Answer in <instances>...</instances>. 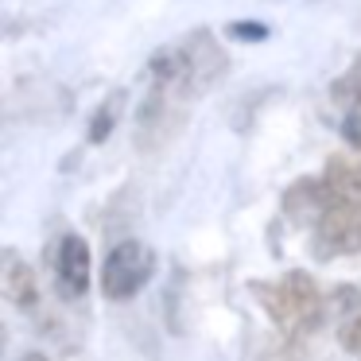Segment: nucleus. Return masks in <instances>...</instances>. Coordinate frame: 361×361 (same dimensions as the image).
<instances>
[{"mask_svg": "<svg viewBox=\"0 0 361 361\" xmlns=\"http://www.w3.org/2000/svg\"><path fill=\"white\" fill-rule=\"evenodd\" d=\"M16 361H47V357H43V353L39 350H27V353H20V357Z\"/></svg>", "mask_w": 361, "mask_h": 361, "instance_id": "10", "label": "nucleus"}, {"mask_svg": "<svg viewBox=\"0 0 361 361\" xmlns=\"http://www.w3.org/2000/svg\"><path fill=\"white\" fill-rule=\"evenodd\" d=\"M113 125V102L102 109V117H97V125H90V140H105V133H109Z\"/></svg>", "mask_w": 361, "mask_h": 361, "instance_id": "9", "label": "nucleus"}, {"mask_svg": "<svg viewBox=\"0 0 361 361\" xmlns=\"http://www.w3.org/2000/svg\"><path fill=\"white\" fill-rule=\"evenodd\" d=\"M226 71V55L206 32H195L187 39L171 43L152 59V94L144 105V125L152 117H164L167 109L190 105L202 90H210Z\"/></svg>", "mask_w": 361, "mask_h": 361, "instance_id": "1", "label": "nucleus"}, {"mask_svg": "<svg viewBox=\"0 0 361 361\" xmlns=\"http://www.w3.org/2000/svg\"><path fill=\"white\" fill-rule=\"evenodd\" d=\"M257 299L268 311V319L280 326V334H288V338L311 334L322 322V311H326V299H322L319 283L307 272H288L280 280L257 283Z\"/></svg>", "mask_w": 361, "mask_h": 361, "instance_id": "2", "label": "nucleus"}, {"mask_svg": "<svg viewBox=\"0 0 361 361\" xmlns=\"http://www.w3.org/2000/svg\"><path fill=\"white\" fill-rule=\"evenodd\" d=\"M345 136H350L353 148H361V90H357V97H353L350 117H345Z\"/></svg>", "mask_w": 361, "mask_h": 361, "instance_id": "8", "label": "nucleus"}, {"mask_svg": "<svg viewBox=\"0 0 361 361\" xmlns=\"http://www.w3.org/2000/svg\"><path fill=\"white\" fill-rule=\"evenodd\" d=\"M4 291H8V299L20 307V311H32V307L39 303L32 264H24L20 257H8V260H4Z\"/></svg>", "mask_w": 361, "mask_h": 361, "instance_id": "7", "label": "nucleus"}, {"mask_svg": "<svg viewBox=\"0 0 361 361\" xmlns=\"http://www.w3.org/2000/svg\"><path fill=\"white\" fill-rule=\"evenodd\" d=\"M51 276H55L59 295L82 299L90 291V276H94V260H90V245L78 233H63L51 249Z\"/></svg>", "mask_w": 361, "mask_h": 361, "instance_id": "4", "label": "nucleus"}, {"mask_svg": "<svg viewBox=\"0 0 361 361\" xmlns=\"http://www.w3.org/2000/svg\"><path fill=\"white\" fill-rule=\"evenodd\" d=\"M156 276V252L144 241H121L109 249L102 264V295L121 303V299H133L148 288V280Z\"/></svg>", "mask_w": 361, "mask_h": 361, "instance_id": "3", "label": "nucleus"}, {"mask_svg": "<svg viewBox=\"0 0 361 361\" xmlns=\"http://www.w3.org/2000/svg\"><path fill=\"white\" fill-rule=\"evenodd\" d=\"M314 202L342 206V202H361V159H330L319 183H311Z\"/></svg>", "mask_w": 361, "mask_h": 361, "instance_id": "6", "label": "nucleus"}, {"mask_svg": "<svg viewBox=\"0 0 361 361\" xmlns=\"http://www.w3.org/2000/svg\"><path fill=\"white\" fill-rule=\"evenodd\" d=\"M322 252H357L361 249V202L326 206L319 218Z\"/></svg>", "mask_w": 361, "mask_h": 361, "instance_id": "5", "label": "nucleus"}]
</instances>
